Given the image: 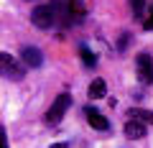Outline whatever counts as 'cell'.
Instances as JSON below:
<instances>
[{"label": "cell", "mask_w": 153, "mask_h": 148, "mask_svg": "<svg viewBox=\"0 0 153 148\" xmlns=\"http://www.w3.org/2000/svg\"><path fill=\"white\" fill-rule=\"evenodd\" d=\"M69 107H71V94H66V92L56 94L54 105H51L49 112H46V123H49V125H59L61 118H64V112H66Z\"/></svg>", "instance_id": "6da1fadb"}, {"label": "cell", "mask_w": 153, "mask_h": 148, "mask_svg": "<svg viewBox=\"0 0 153 148\" xmlns=\"http://www.w3.org/2000/svg\"><path fill=\"white\" fill-rule=\"evenodd\" d=\"M31 21H33V26H36V28H51V26H54V21H56L54 5H36V8H33V13H31Z\"/></svg>", "instance_id": "7a4b0ae2"}, {"label": "cell", "mask_w": 153, "mask_h": 148, "mask_svg": "<svg viewBox=\"0 0 153 148\" xmlns=\"http://www.w3.org/2000/svg\"><path fill=\"white\" fill-rule=\"evenodd\" d=\"M135 66H138V79L143 84H151L153 82V59H151V54H146V51L138 54Z\"/></svg>", "instance_id": "3957f363"}, {"label": "cell", "mask_w": 153, "mask_h": 148, "mask_svg": "<svg viewBox=\"0 0 153 148\" xmlns=\"http://www.w3.org/2000/svg\"><path fill=\"white\" fill-rule=\"evenodd\" d=\"M0 74H5V77H13V79H23V69L16 64L10 54L5 51H0Z\"/></svg>", "instance_id": "277c9868"}, {"label": "cell", "mask_w": 153, "mask_h": 148, "mask_svg": "<svg viewBox=\"0 0 153 148\" xmlns=\"http://www.w3.org/2000/svg\"><path fill=\"white\" fill-rule=\"evenodd\" d=\"M84 115H87V123L94 128V130H107V128H110L107 118H105L100 110H94V107H84Z\"/></svg>", "instance_id": "5b68a950"}, {"label": "cell", "mask_w": 153, "mask_h": 148, "mask_svg": "<svg viewBox=\"0 0 153 148\" xmlns=\"http://www.w3.org/2000/svg\"><path fill=\"white\" fill-rule=\"evenodd\" d=\"M23 61H26V66H31V69H36V66L44 64V54H41V49H36V46H26V49L21 51Z\"/></svg>", "instance_id": "8992f818"}, {"label": "cell", "mask_w": 153, "mask_h": 148, "mask_svg": "<svg viewBox=\"0 0 153 148\" xmlns=\"http://www.w3.org/2000/svg\"><path fill=\"white\" fill-rule=\"evenodd\" d=\"M125 135L133 138V141H138V138L146 135V125H143L140 120H135V118H130V120L125 123Z\"/></svg>", "instance_id": "52a82bcc"}, {"label": "cell", "mask_w": 153, "mask_h": 148, "mask_svg": "<svg viewBox=\"0 0 153 148\" xmlns=\"http://www.w3.org/2000/svg\"><path fill=\"white\" fill-rule=\"evenodd\" d=\"M105 94H107V84H105V79H94V82L89 84V97H92V100H102Z\"/></svg>", "instance_id": "ba28073f"}, {"label": "cell", "mask_w": 153, "mask_h": 148, "mask_svg": "<svg viewBox=\"0 0 153 148\" xmlns=\"http://www.w3.org/2000/svg\"><path fill=\"white\" fill-rule=\"evenodd\" d=\"M130 118H135V120H140V123H153V112L151 110H140V107H133L130 112H128Z\"/></svg>", "instance_id": "9c48e42d"}, {"label": "cell", "mask_w": 153, "mask_h": 148, "mask_svg": "<svg viewBox=\"0 0 153 148\" xmlns=\"http://www.w3.org/2000/svg\"><path fill=\"white\" fill-rule=\"evenodd\" d=\"M79 56H82L84 66H94V64H97V56H94L92 51L87 49V46H79Z\"/></svg>", "instance_id": "30bf717a"}, {"label": "cell", "mask_w": 153, "mask_h": 148, "mask_svg": "<svg viewBox=\"0 0 153 148\" xmlns=\"http://www.w3.org/2000/svg\"><path fill=\"white\" fill-rule=\"evenodd\" d=\"M130 5H133V16L140 18L143 16V0H130Z\"/></svg>", "instance_id": "8fae6325"}, {"label": "cell", "mask_w": 153, "mask_h": 148, "mask_svg": "<svg viewBox=\"0 0 153 148\" xmlns=\"http://www.w3.org/2000/svg\"><path fill=\"white\" fill-rule=\"evenodd\" d=\"M143 28H146V31H153V8L148 10V18L143 21Z\"/></svg>", "instance_id": "7c38bea8"}, {"label": "cell", "mask_w": 153, "mask_h": 148, "mask_svg": "<svg viewBox=\"0 0 153 148\" xmlns=\"http://www.w3.org/2000/svg\"><path fill=\"white\" fill-rule=\"evenodd\" d=\"M0 148H8V138H5V130L0 128Z\"/></svg>", "instance_id": "4fadbf2b"}, {"label": "cell", "mask_w": 153, "mask_h": 148, "mask_svg": "<svg viewBox=\"0 0 153 148\" xmlns=\"http://www.w3.org/2000/svg\"><path fill=\"white\" fill-rule=\"evenodd\" d=\"M51 148H69V146H66V143H54Z\"/></svg>", "instance_id": "5bb4252c"}]
</instances>
